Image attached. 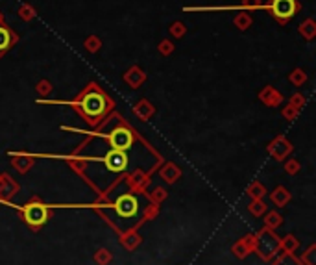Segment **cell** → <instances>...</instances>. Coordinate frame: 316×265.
Masks as SVG:
<instances>
[{
  "instance_id": "cell-1",
  "label": "cell",
  "mask_w": 316,
  "mask_h": 265,
  "mask_svg": "<svg viewBox=\"0 0 316 265\" xmlns=\"http://www.w3.org/2000/svg\"><path fill=\"white\" fill-rule=\"evenodd\" d=\"M107 108H109V102L98 87H91L81 95L80 109L89 123H97V121L102 119L107 113Z\"/></svg>"
},
{
  "instance_id": "cell-2",
  "label": "cell",
  "mask_w": 316,
  "mask_h": 265,
  "mask_svg": "<svg viewBox=\"0 0 316 265\" xmlns=\"http://www.w3.org/2000/svg\"><path fill=\"white\" fill-rule=\"evenodd\" d=\"M270 13L278 22L285 24L289 22L292 17L300 11V4L298 0H270Z\"/></svg>"
},
{
  "instance_id": "cell-3",
  "label": "cell",
  "mask_w": 316,
  "mask_h": 265,
  "mask_svg": "<svg viewBox=\"0 0 316 265\" xmlns=\"http://www.w3.org/2000/svg\"><path fill=\"white\" fill-rule=\"evenodd\" d=\"M22 213H24V221L30 224V226H41L47 222L49 219V208L41 202H30L22 208Z\"/></svg>"
},
{
  "instance_id": "cell-4",
  "label": "cell",
  "mask_w": 316,
  "mask_h": 265,
  "mask_svg": "<svg viewBox=\"0 0 316 265\" xmlns=\"http://www.w3.org/2000/svg\"><path fill=\"white\" fill-rule=\"evenodd\" d=\"M109 145L115 150H122V152L129 150L131 145H133V134L128 128H124V126H118V128H115L109 134Z\"/></svg>"
},
{
  "instance_id": "cell-5",
  "label": "cell",
  "mask_w": 316,
  "mask_h": 265,
  "mask_svg": "<svg viewBox=\"0 0 316 265\" xmlns=\"http://www.w3.org/2000/svg\"><path fill=\"white\" fill-rule=\"evenodd\" d=\"M102 162L107 171H111V173H122L124 169L128 167V156H126V152L115 150V148H111V150L107 152Z\"/></svg>"
},
{
  "instance_id": "cell-6",
  "label": "cell",
  "mask_w": 316,
  "mask_h": 265,
  "mask_svg": "<svg viewBox=\"0 0 316 265\" xmlns=\"http://www.w3.org/2000/svg\"><path fill=\"white\" fill-rule=\"evenodd\" d=\"M115 211H117L122 219H131V217H135L137 211H139V202L131 195H122V197H118L117 202H115Z\"/></svg>"
},
{
  "instance_id": "cell-7",
  "label": "cell",
  "mask_w": 316,
  "mask_h": 265,
  "mask_svg": "<svg viewBox=\"0 0 316 265\" xmlns=\"http://www.w3.org/2000/svg\"><path fill=\"white\" fill-rule=\"evenodd\" d=\"M17 43V33L10 26L0 24V58Z\"/></svg>"
}]
</instances>
